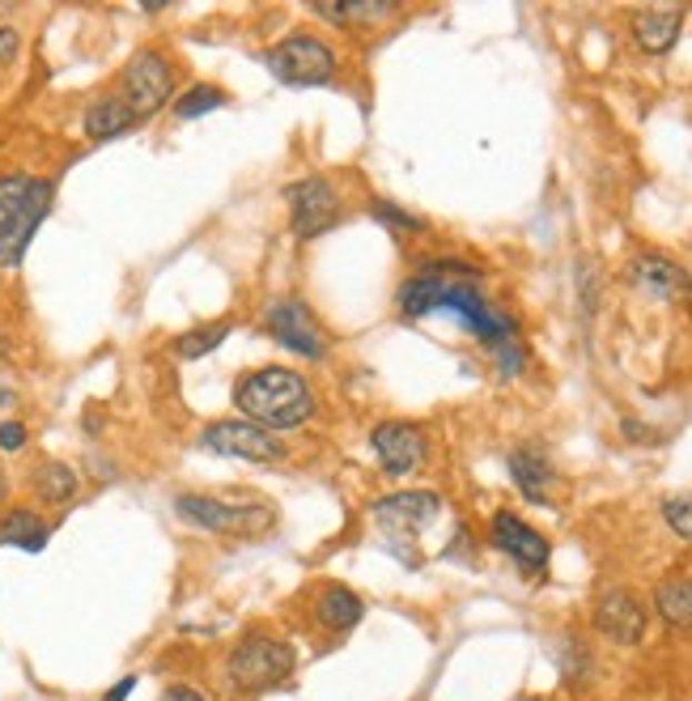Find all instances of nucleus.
<instances>
[{"mask_svg": "<svg viewBox=\"0 0 692 701\" xmlns=\"http://www.w3.org/2000/svg\"><path fill=\"white\" fill-rule=\"evenodd\" d=\"M395 307L404 319H425V314H451L459 328H468L472 337L493 353L498 379H519L526 365V349L519 337V323L480 290V268L463 260H430L408 277Z\"/></svg>", "mask_w": 692, "mask_h": 701, "instance_id": "f257e3e1", "label": "nucleus"}, {"mask_svg": "<svg viewBox=\"0 0 692 701\" xmlns=\"http://www.w3.org/2000/svg\"><path fill=\"white\" fill-rule=\"evenodd\" d=\"M234 409L247 412L251 425H260L268 434H281V430H302L319 404H314L311 383L298 370L260 365V370H247L234 383Z\"/></svg>", "mask_w": 692, "mask_h": 701, "instance_id": "f03ea898", "label": "nucleus"}, {"mask_svg": "<svg viewBox=\"0 0 692 701\" xmlns=\"http://www.w3.org/2000/svg\"><path fill=\"white\" fill-rule=\"evenodd\" d=\"M56 188L34 174H4L0 179V264L18 268L30 239L48 221Z\"/></svg>", "mask_w": 692, "mask_h": 701, "instance_id": "7ed1b4c3", "label": "nucleus"}, {"mask_svg": "<svg viewBox=\"0 0 692 701\" xmlns=\"http://www.w3.org/2000/svg\"><path fill=\"white\" fill-rule=\"evenodd\" d=\"M293 672H298V651L289 647L285 638H272V633H251L230 654V684L239 693L281 689Z\"/></svg>", "mask_w": 692, "mask_h": 701, "instance_id": "20e7f679", "label": "nucleus"}, {"mask_svg": "<svg viewBox=\"0 0 692 701\" xmlns=\"http://www.w3.org/2000/svg\"><path fill=\"white\" fill-rule=\"evenodd\" d=\"M263 64L281 86L307 90V86H328L332 81L335 69H340V56L319 34H289V39L263 51Z\"/></svg>", "mask_w": 692, "mask_h": 701, "instance_id": "39448f33", "label": "nucleus"}, {"mask_svg": "<svg viewBox=\"0 0 692 701\" xmlns=\"http://www.w3.org/2000/svg\"><path fill=\"white\" fill-rule=\"evenodd\" d=\"M170 98H174V64H170L167 51L144 48L128 60L123 69V102L132 107V116L144 120L153 111H162Z\"/></svg>", "mask_w": 692, "mask_h": 701, "instance_id": "423d86ee", "label": "nucleus"}, {"mask_svg": "<svg viewBox=\"0 0 692 701\" xmlns=\"http://www.w3.org/2000/svg\"><path fill=\"white\" fill-rule=\"evenodd\" d=\"M285 204H289V230H293V239L302 242L319 239L323 230H332L335 221H340V192H335L332 179H323V174H307V179L289 183Z\"/></svg>", "mask_w": 692, "mask_h": 701, "instance_id": "0eeeda50", "label": "nucleus"}, {"mask_svg": "<svg viewBox=\"0 0 692 701\" xmlns=\"http://www.w3.org/2000/svg\"><path fill=\"white\" fill-rule=\"evenodd\" d=\"M174 510H179V519L221 535H260L263 528H272V510L268 507H230V502L209 498V493H179Z\"/></svg>", "mask_w": 692, "mask_h": 701, "instance_id": "6e6552de", "label": "nucleus"}, {"mask_svg": "<svg viewBox=\"0 0 692 701\" xmlns=\"http://www.w3.org/2000/svg\"><path fill=\"white\" fill-rule=\"evenodd\" d=\"M370 451L387 477H408L430 460V434L417 421H379L370 430Z\"/></svg>", "mask_w": 692, "mask_h": 701, "instance_id": "1a4fd4ad", "label": "nucleus"}, {"mask_svg": "<svg viewBox=\"0 0 692 701\" xmlns=\"http://www.w3.org/2000/svg\"><path fill=\"white\" fill-rule=\"evenodd\" d=\"M489 544L505 553L519 570H523L526 579H535V574H544L549 570V557H552V544L544 532H535L526 519H519L514 510H498L493 519H489Z\"/></svg>", "mask_w": 692, "mask_h": 701, "instance_id": "9d476101", "label": "nucleus"}, {"mask_svg": "<svg viewBox=\"0 0 692 701\" xmlns=\"http://www.w3.org/2000/svg\"><path fill=\"white\" fill-rule=\"evenodd\" d=\"M200 447L213 451V455H230V460H247V463H277L285 460V442L277 434H268L251 421H213L204 434H200Z\"/></svg>", "mask_w": 692, "mask_h": 701, "instance_id": "9b49d317", "label": "nucleus"}, {"mask_svg": "<svg viewBox=\"0 0 692 701\" xmlns=\"http://www.w3.org/2000/svg\"><path fill=\"white\" fill-rule=\"evenodd\" d=\"M624 281L654 302H692V272L663 251H642L624 268Z\"/></svg>", "mask_w": 692, "mask_h": 701, "instance_id": "f8f14e48", "label": "nucleus"}, {"mask_svg": "<svg viewBox=\"0 0 692 701\" xmlns=\"http://www.w3.org/2000/svg\"><path fill=\"white\" fill-rule=\"evenodd\" d=\"M370 510H374V523L391 540H408V535H421L442 514V498L430 489H400V493L379 498Z\"/></svg>", "mask_w": 692, "mask_h": 701, "instance_id": "ddd939ff", "label": "nucleus"}, {"mask_svg": "<svg viewBox=\"0 0 692 701\" xmlns=\"http://www.w3.org/2000/svg\"><path fill=\"white\" fill-rule=\"evenodd\" d=\"M263 332L272 340H281L289 353H298V358H311L319 362L323 353H328V340L319 332V323L311 319V311L302 307V302H268V311H263Z\"/></svg>", "mask_w": 692, "mask_h": 701, "instance_id": "4468645a", "label": "nucleus"}, {"mask_svg": "<svg viewBox=\"0 0 692 701\" xmlns=\"http://www.w3.org/2000/svg\"><path fill=\"white\" fill-rule=\"evenodd\" d=\"M645 625H650V612H645V604L633 595V591L612 587V591L599 595L595 629L608 638V642H616V647H638V642L645 638Z\"/></svg>", "mask_w": 692, "mask_h": 701, "instance_id": "2eb2a0df", "label": "nucleus"}, {"mask_svg": "<svg viewBox=\"0 0 692 701\" xmlns=\"http://www.w3.org/2000/svg\"><path fill=\"white\" fill-rule=\"evenodd\" d=\"M510 477H514V484H519V493H523L526 502L549 507V493H552V484H556V468H552L549 455H544L540 447H519V451H510Z\"/></svg>", "mask_w": 692, "mask_h": 701, "instance_id": "dca6fc26", "label": "nucleus"}, {"mask_svg": "<svg viewBox=\"0 0 692 701\" xmlns=\"http://www.w3.org/2000/svg\"><path fill=\"white\" fill-rule=\"evenodd\" d=\"M684 30V9H642L633 13V43L645 56H668L680 43Z\"/></svg>", "mask_w": 692, "mask_h": 701, "instance_id": "f3484780", "label": "nucleus"}, {"mask_svg": "<svg viewBox=\"0 0 692 701\" xmlns=\"http://www.w3.org/2000/svg\"><path fill=\"white\" fill-rule=\"evenodd\" d=\"M86 137L90 141H116V137H123L132 123H137V116H132V107L123 102V98L107 94V98H94L90 107H86Z\"/></svg>", "mask_w": 692, "mask_h": 701, "instance_id": "a211bd4d", "label": "nucleus"}, {"mask_svg": "<svg viewBox=\"0 0 692 701\" xmlns=\"http://www.w3.org/2000/svg\"><path fill=\"white\" fill-rule=\"evenodd\" d=\"M51 528L34 510H9L0 523V549H22V553H43Z\"/></svg>", "mask_w": 692, "mask_h": 701, "instance_id": "6ab92c4d", "label": "nucleus"}, {"mask_svg": "<svg viewBox=\"0 0 692 701\" xmlns=\"http://www.w3.org/2000/svg\"><path fill=\"white\" fill-rule=\"evenodd\" d=\"M30 489L39 493V502H48V507H64L77 498V489H81V477L72 472L69 463L60 460H43L34 472H30Z\"/></svg>", "mask_w": 692, "mask_h": 701, "instance_id": "aec40b11", "label": "nucleus"}, {"mask_svg": "<svg viewBox=\"0 0 692 701\" xmlns=\"http://www.w3.org/2000/svg\"><path fill=\"white\" fill-rule=\"evenodd\" d=\"M311 13H319L332 26H353V22H382L391 13H400L395 0H335V4H311Z\"/></svg>", "mask_w": 692, "mask_h": 701, "instance_id": "412c9836", "label": "nucleus"}, {"mask_svg": "<svg viewBox=\"0 0 692 701\" xmlns=\"http://www.w3.org/2000/svg\"><path fill=\"white\" fill-rule=\"evenodd\" d=\"M361 617H365V604H361V595H353L349 587H328L323 595H319V621L332 629V633H349L353 625H361Z\"/></svg>", "mask_w": 692, "mask_h": 701, "instance_id": "4be33fe9", "label": "nucleus"}, {"mask_svg": "<svg viewBox=\"0 0 692 701\" xmlns=\"http://www.w3.org/2000/svg\"><path fill=\"white\" fill-rule=\"evenodd\" d=\"M654 612H659L671 629H692V574L659 582V591H654Z\"/></svg>", "mask_w": 692, "mask_h": 701, "instance_id": "5701e85b", "label": "nucleus"}, {"mask_svg": "<svg viewBox=\"0 0 692 701\" xmlns=\"http://www.w3.org/2000/svg\"><path fill=\"white\" fill-rule=\"evenodd\" d=\"M234 332V323L230 319H217V323H204V328H195V332H183V337L174 340V358H183V362H195V358H204V353H213L221 340Z\"/></svg>", "mask_w": 692, "mask_h": 701, "instance_id": "b1692460", "label": "nucleus"}, {"mask_svg": "<svg viewBox=\"0 0 692 701\" xmlns=\"http://www.w3.org/2000/svg\"><path fill=\"white\" fill-rule=\"evenodd\" d=\"M370 218L379 221V226H387L391 234H425L430 230V221L408 213L400 204H391V200H370Z\"/></svg>", "mask_w": 692, "mask_h": 701, "instance_id": "393cba45", "label": "nucleus"}, {"mask_svg": "<svg viewBox=\"0 0 692 701\" xmlns=\"http://www.w3.org/2000/svg\"><path fill=\"white\" fill-rule=\"evenodd\" d=\"M217 107H225V90H217V86H191L174 102V116L179 120H200V116H209Z\"/></svg>", "mask_w": 692, "mask_h": 701, "instance_id": "a878e982", "label": "nucleus"}, {"mask_svg": "<svg viewBox=\"0 0 692 701\" xmlns=\"http://www.w3.org/2000/svg\"><path fill=\"white\" fill-rule=\"evenodd\" d=\"M561 677L570 689H582L591 680V654L578 638H565V651H561Z\"/></svg>", "mask_w": 692, "mask_h": 701, "instance_id": "bb28decb", "label": "nucleus"}, {"mask_svg": "<svg viewBox=\"0 0 692 701\" xmlns=\"http://www.w3.org/2000/svg\"><path fill=\"white\" fill-rule=\"evenodd\" d=\"M663 519L680 540H692V493H675L663 502Z\"/></svg>", "mask_w": 692, "mask_h": 701, "instance_id": "cd10ccee", "label": "nucleus"}, {"mask_svg": "<svg viewBox=\"0 0 692 701\" xmlns=\"http://www.w3.org/2000/svg\"><path fill=\"white\" fill-rule=\"evenodd\" d=\"M26 438H30V430H26L22 421H0V451H22Z\"/></svg>", "mask_w": 692, "mask_h": 701, "instance_id": "c85d7f7f", "label": "nucleus"}, {"mask_svg": "<svg viewBox=\"0 0 692 701\" xmlns=\"http://www.w3.org/2000/svg\"><path fill=\"white\" fill-rule=\"evenodd\" d=\"M22 56V30L18 26H0V64H13Z\"/></svg>", "mask_w": 692, "mask_h": 701, "instance_id": "c756f323", "label": "nucleus"}, {"mask_svg": "<svg viewBox=\"0 0 692 701\" xmlns=\"http://www.w3.org/2000/svg\"><path fill=\"white\" fill-rule=\"evenodd\" d=\"M578 290H582V311L595 314V307H599V290H595V272H591L586 264L578 268Z\"/></svg>", "mask_w": 692, "mask_h": 701, "instance_id": "7c9ffc66", "label": "nucleus"}, {"mask_svg": "<svg viewBox=\"0 0 692 701\" xmlns=\"http://www.w3.org/2000/svg\"><path fill=\"white\" fill-rule=\"evenodd\" d=\"M621 434L624 438H638L642 447H654V442H659V434H654V430H645L642 421H633V417H624V421H621Z\"/></svg>", "mask_w": 692, "mask_h": 701, "instance_id": "2f4dec72", "label": "nucleus"}, {"mask_svg": "<svg viewBox=\"0 0 692 701\" xmlns=\"http://www.w3.org/2000/svg\"><path fill=\"white\" fill-rule=\"evenodd\" d=\"M162 701H209L200 689H191V684H170L167 693H162Z\"/></svg>", "mask_w": 692, "mask_h": 701, "instance_id": "473e14b6", "label": "nucleus"}, {"mask_svg": "<svg viewBox=\"0 0 692 701\" xmlns=\"http://www.w3.org/2000/svg\"><path fill=\"white\" fill-rule=\"evenodd\" d=\"M132 689H137V677H123V680H116V689H107V698L102 701H128L132 698Z\"/></svg>", "mask_w": 692, "mask_h": 701, "instance_id": "72a5a7b5", "label": "nucleus"}, {"mask_svg": "<svg viewBox=\"0 0 692 701\" xmlns=\"http://www.w3.org/2000/svg\"><path fill=\"white\" fill-rule=\"evenodd\" d=\"M4 498H9V481H4V472H0V507H4Z\"/></svg>", "mask_w": 692, "mask_h": 701, "instance_id": "f704fd0d", "label": "nucleus"}, {"mask_svg": "<svg viewBox=\"0 0 692 701\" xmlns=\"http://www.w3.org/2000/svg\"><path fill=\"white\" fill-rule=\"evenodd\" d=\"M4 358H9V340L0 337V362H4Z\"/></svg>", "mask_w": 692, "mask_h": 701, "instance_id": "c9c22d12", "label": "nucleus"}, {"mask_svg": "<svg viewBox=\"0 0 692 701\" xmlns=\"http://www.w3.org/2000/svg\"><path fill=\"white\" fill-rule=\"evenodd\" d=\"M9 400H13V395H9V391L0 388V404H9Z\"/></svg>", "mask_w": 692, "mask_h": 701, "instance_id": "e433bc0d", "label": "nucleus"}, {"mask_svg": "<svg viewBox=\"0 0 692 701\" xmlns=\"http://www.w3.org/2000/svg\"><path fill=\"white\" fill-rule=\"evenodd\" d=\"M523 701H544V698H523Z\"/></svg>", "mask_w": 692, "mask_h": 701, "instance_id": "4c0bfd02", "label": "nucleus"}]
</instances>
